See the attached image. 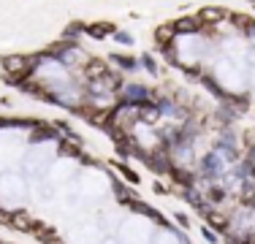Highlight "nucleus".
Returning a JSON list of instances; mask_svg holds the SVG:
<instances>
[{"label":"nucleus","mask_w":255,"mask_h":244,"mask_svg":"<svg viewBox=\"0 0 255 244\" xmlns=\"http://www.w3.org/2000/svg\"><path fill=\"white\" fill-rule=\"evenodd\" d=\"M5 223L14 225V228H19V231H30L35 220L30 217L27 212H8V215H5Z\"/></svg>","instance_id":"obj_6"},{"label":"nucleus","mask_w":255,"mask_h":244,"mask_svg":"<svg viewBox=\"0 0 255 244\" xmlns=\"http://www.w3.org/2000/svg\"><path fill=\"white\" fill-rule=\"evenodd\" d=\"M204 236H206V242H217V236L212 234V231H204Z\"/></svg>","instance_id":"obj_14"},{"label":"nucleus","mask_w":255,"mask_h":244,"mask_svg":"<svg viewBox=\"0 0 255 244\" xmlns=\"http://www.w3.org/2000/svg\"><path fill=\"white\" fill-rule=\"evenodd\" d=\"M84 33H87L90 38L101 41V38H106V35L117 33V27H114L112 22H93V24H84Z\"/></svg>","instance_id":"obj_4"},{"label":"nucleus","mask_w":255,"mask_h":244,"mask_svg":"<svg viewBox=\"0 0 255 244\" xmlns=\"http://www.w3.org/2000/svg\"><path fill=\"white\" fill-rule=\"evenodd\" d=\"M174 24L171 22H166V24H160V27L155 30V41H157V46H168V44H174Z\"/></svg>","instance_id":"obj_7"},{"label":"nucleus","mask_w":255,"mask_h":244,"mask_svg":"<svg viewBox=\"0 0 255 244\" xmlns=\"http://www.w3.org/2000/svg\"><path fill=\"white\" fill-rule=\"evenodd\" d=\"M206 223L215 225L217 231H226L228 228V215H223V212H206Z\"/></svg>","instance_id":"obj_8"},{"label":"nucleus","mask_w":255,"mask_h":244,"mask_svg":"<svg viewBox=\"0 0 255 244\" xmlns=\"http://www.w3.org/2000/svg\"><path fill=\"white\" fill-rule=\"evenodd\" d=\"M155 193H160V195H166L168 190H166V187H163V185H160V182H157V185H155Z\"/></svg>","instance_id":"obj_15"},{"label":"nucleus","mask_w":255,"mask_h":244,"mask_svg":"<svg viewBox=\"0 0 255 244\" xmlns=\"http://www.w3.org/2000/svg\"><path fill=\"white\" fill-rule=\"evenodd\" d=\"M253 3H255V0H253Z\"/></svg>","instance_id":"obj_16"},{"label":"nucleus","mask_w":255,"mask_h":244,"mask_svg":"<svg viewBox=\"0 0 255 244\" xmlns=\"http://www.w3.org/2000/svg\"><path fill=\"white\" fill-rule=\"evenodd\" d=\"M84 76H87L90 82L106 79V76H109V65H106V60H87V63H84Z\"/></svg>","instance_id":"obj_3"},{"label":"nucleus","mask_w":255,"mask_h":244,"mask_svg":"<svg viewBox=\"0 0 255 244\" xmlns=\"http://www.w3.org/2000/svg\"><path fill=\"white\" fill-rule=\"evenodd\" d=\"M60 152H65V155H79L76 144H60Z\"/></svg>","instance_id":"obj_10"},{"label":"nucleus","mask_w":255,"mask_h":244,"mask_svg":"<svg viewBox=\"0 0 255 244\" xmlns=\"http://www.w3.org/2000/svg\"><path fill=\"white\" fill-rule=\"evenodd\" d=\"M117 41H123V44H130V35H128V33H117Z\"/></svg>","instance_id":"obj_13"},{"label":"nucleus","mask_w":255,"mask_h":244,"mask_svg":"<svg viewBox=\"0 0 255 244\" xmlns=\"http://www.w3.org/2000/svg\"><path fill=\"white\" fill-rule=\"evenodd\" d=\"M198 16H201V22H204V27H206V24H220V22L231 19V11L220 8V5H206V8L198 11Z\"/></svg>","instance_id":"obj_2"},{"label":"nucleus","mask_w":255,"mask_h":244,"mask_svg":"<svg viewBox=\"0 0 255 244\" xmlns=\"http://www.w3.org/2000/svg\"><path fill=\"white\" fill-rule=\"evenodd\" d=\"M171 24H174V33H177V35L179 33H196L198 27H204V22H201V16H198V14L196 16H182V19H174Z\"/></svg>","instance_id":"obj_5"},{"label":"nucleus","mask_w":255,"mask_h":244,"mask_svg":"<svg viewBox=\"0 0 255 244\" xmlns=\"http://www.w3.org/2000/svg\"><path fill=\"white\" fill-rule=\"evenodd\" d=\"M112 60H117L120 65H128V68H133V57H123V54H114Z\"/></svg>","instance_id":"obj_11"},{"label":"nucleus","mask_w":255,"mask_h":244,"mask_svg":"<svg viewBox=\"0 0 255 244\" xmlns=\"http://www.w3.org/2000/svg\"><path fill=\"white\" fill-rule=\"evenodd\" d=\"M33 68H35V60L25 57V54H11V57L0 60V73H3V79H8V82H14V84L25 82L30 73H33Z\"/></svg>","instance_id":"obj_1"},{"label":"nucleus","mask_w":255,"mask_h":244,"mask_svg":"<svg viewBox=\"0 0 255 244\" xmlns=\"http://www.w3.org/2000/svg\"><path fill=\"white\" fill-rule=\"evenodd\" d=\"M223 195H226V193H223L220 187H215V190H209V198H212V201H223Z\"/></svg>","instance_id":"obj_12"},{"label":"nucleus","mask_w":255,"mask_h":244,"mask_svg":"<svg viewBox=\"0 0 255 244\" xmlns=\"http://www.w3.org/2000/svg\"><path fill=\"white\" fill-rule=\"evenodd\" d=\"M117 168H120V174H123L128 182H133V185H138V174H136V171H130L128 166H120V163H117Z\"/></svg>","instance_id":"obj_9"},{"label":"nucleus","mask_w":255,"mask_h":244,"mask_svg":"<svg viewBox=\"0 0 255 244\" xmlns=\"http://www.w3.org/2000/svg\"><path fill=\"white\" fill-rule=\"evenodd\" d=\"M253 5H255V3H253Z\"/></svg>","instance_id":"obj_17"}]
</instances>
